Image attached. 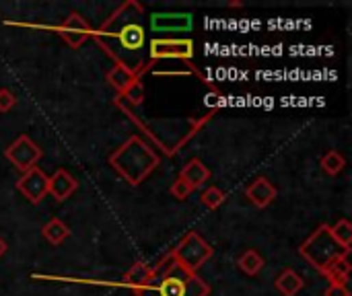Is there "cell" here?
Masks as SVG:
<instances>
[{
    "mask_svg": "<svg viewBox=\"0 0 352 296\" xmlns=\"http://www.w3.org/2000/svg\"><path fill=\"white\" fill-rule=\"evenodd\" d=\"M91 38L116 62V66L140 77L151 68L147 60L144 5L136 0L122 3L97 29H93Z\"/></svg>",
    "mask_w": 352,
    "mask_h": 296,
    "instance_id": "1",
    "label": "cell"
},
{
    "mask_svg": "<svg viewBox=\"0 0 352 296\" xmlns=\"http://www.w3.org/2000/svg\"><path fill=\"white\" fill-rule=\"evenodd\" d=\"M136 296H210V286L198 275L184 269L171 253L153 265V280Z\"/></svg>",
    "mask_w": 352,
    "mask_h": 296,
    "instance_id": "2",
    "label": "cell"
},
{
    "mask_svg": "<svg viewBox=\"0 0 352 296\" xmlns=\"http://www.w3.org/2000/svg\"><path fill=\"white\" fill-rule=\"evenodd\" d=\"M159 154L140 136H130L110 154L112 169L130 185H140L159 167Z\"/></svg>",
    "mask_w": 352,
    "mask_h": 296,
    "instance_id": "3",
    "label": "cell"
},
{
    "mask_svg": "<svg viewBox=\"0 0 352 296\" xmlns=\"http://www.w3.org/2000/svg\"><path fill=\"white\" fill-rule=\"evenodd\" d=\"M299 255L315 267L319 273L338 257L350 255V249H344L336 243V239L329 232V224H319L299 247Z\"/></svg>",
    "mask_w": 352,
    "mask_h": 296,
    "instance_id": "4",
    "label": "cell"
},
{
    "mask_svg": "<svg viewBox=\"0 0 352 296\" xmlns=\"http://www.w3.org/2000/svg\"><path fill=\"white\" fill-rule=\"evenodd\" d=\"M214 255V249L210 247L208 241H204L198 232L190 230L173 249H171V257L188 271L196 273L210 257Z\"/></svg>",
    "mask_w": 352,
    "mask_h": 296,
    "instance_id": "5",
    "label": "cell"
},
{
    "mask_svg": "<svg viewBox=\"0 0 352 296\" xmlns=\"http://www.w3.org/2000/svg\"><path fill=\"white\" fill-rule=\"evenodd\" d=\"M5 157H7V161H9L17 171L25 173V171L38 167V163H40L42 157H44V150L34 142L32 136L21 134V136H17V138L5 148Z\"/></svg>",
    "mask_w": 352,
    "mask_h": 296,
    "instance_id": "6",
    "label": "cell"
},
{
    "mask_svg": "<svg viewBox=\"0 0 352 296\" xmlns=\"http://www.w3.org/2000/svg\"><path fill=\"white\" fill-rule=\"evenodd\" d=\"M149 58L155 60H186L194 58V42L190 38H153Z\"/></svg>",
    "mask_w": 352,
    "mask_h": 296,
    "instance_id": "7",
    "label": "cell"
},
{
    "mask_svg": "<svg viewBox=\"0 0 352 296\" xmlns=\"http://www.w3.org/2000/svg\"><path fill=\"white\" fill-rule=\"evenodd\" d=\"M149 23L151 31L161 38L169 33H190L194 27V17L190 13H153Z\"/></svg>",
    "mask_w": 352,
    "mask_h": 296,
    "instance_id": "8",
    "label": "cell"
},
{
    "mask_svg": "<svg viewBox=\"0 0 352 296\" xmlns=\"http://www.w3.org/2000/svg\"><path fill=\"white\" fill-rule=\"evenodd\" d=\"M56 33L73 48L79 50L91 36H93V27L89 25V21L81 15V13H71L66 17V21L62 25L56 27Z\"/></svg>",
    "mask_w": 352,
    "mask_h": 296,
    "instance_id": "9",
    "label": "cell"
},
{
    "mask_svg": "<svg viewBox=\"0 0 352 296\" xmlns=\"http://www.w3.org/2000/svg\"><path fill=\"white\" fill-rule=\"evenodd\" d=\"M48 181H50V177L40 167H34V169L21 173L15 187L19 193H23V198H27V202L40 204L48 196Z\"/></svg>",
    "mask_w": 352,
    "mask_h": 296,
    "instance_id": "10",
    "label": "cell"
},
{
    "mask_svg": "<svg viewBox=\"0 0 352 296\" xmlns=\"http://www.w3.org/2000/svg\"><path fill=\"white\" fill-rule=\"evenodd\" d=\"M245 196L247 200L255 206V208H268L276 196H278V189L276 185L268 179V177H255L247 187H245Z\"/></svg>",
    "mask_w": 352,
    "mask_h": 296,
    "instance_id": "11",
    "label": "cell"
},
{
    "mask_svg": "<svg viewBox=\"0 0 352 296\" xmlns=\"http://www.w3.org/2000/svg\"><path fill=\"white\" fill-rule=\"evenodd\" d=\"M77 189H79V181H77L66 169H58L54 175H50L48 193H50L56 202H66Z\"/></svg>",
    "mask_w": 352,
    "mask_h": 296,
    "instance_id": "12",
    "label": "cell"
},
{
    "mask_svg": "<svg viewBox=\"0 0 352 296\" xmlns=\"http://www.w3.org/2000/svg\"><path fill=\"white\" fill-rule=\"evenodd\" d=\"M179 179H184L192 189L202 187L208 179H210V169L200 161V159H190L181 171H179Z\"/></svg>",
    "mask_w": 352,
    "mask_h": 296,
    "instance_id": "13",
    "label": "cell"
},
{
    "mask_svg": "<svg viewBox=\"0 0 352 296\" xmlns=\"http://www.w3.org/2000/svg\"><path fill=\"white\" fill-rule=\"evenodd\" d=\"M151 280H153V265L138 261V263H134V265L124 273L122 284L128 286V288H132V290L136 292V290L147 288V286L151 284Z\"/></svg>",
    "mask_w": 352,
    "mask_h": 296,
    "instance_id": "14",
    "label": "cell"
},
{
    "mask_svg": "<svg viewBox=\"0 0 352 296\" xmlns=\"http://www.w3.org/2000/svg\"><path fill=\"white\" fill-rule=\"evenodd\" d=\"M274 286H276V290H278L282 296H297V294L305 288V280H303L292 267H286V269H282V271L276 275Z\"/></svg>",
    "mask_w": 352,
    "mask_h": 296,
    "instance_id": "15",
    "label": "cell"
},
{
    "mask_svg": "<svg viewBox=\"0 0 352 296\" xmlns=\"http://www.w3.org/2000/svg\"><path fill=\"white\" fill-rule=\"evenodd\" d=\"M42 234H44V239H46L50 245L60 247V245L71 237V228L64 224V220H60L58 216H54V218H50V220L42 226Z\"/></svg>",
    "mask_w": 352,
    "mask_h": 296,
    "instance_id": "16",
    "label": "cell"
},
{
    "mask_svg": "<svg viewBox=\"0 0 352 296\" xmlns=\"http://www.w3.org/2000/svg\"><path fill=\"white\" fill-rule=\"evenodd\" d=\"M350 269H352V265H350L348 255H342V257H338L336 261H331L321 273L327 278L329 284H348Z\"/></svg>",
    "mask_w": 352,
    "mask_h": 296,
    "instance_id": "17",
    "label": "cell"
},
{
    "mask_svg": "<svg viewBox=\"0 0 352 296\" xmlns=\"http://www.w3.org/2000/svg\"><path fill=\"white\" fill-rule=\"evenodd\" d=\"M266 261L262 257V253L257 249H245L239 257H237V267L247 273V275H257L264 269Z\"/></svg>",
    "mask_w": 352,
    "mask_h": 296,
    "instance_id": "18",
    "label": "cell"
},
{
    "mask_svg": "<svg viewBox=\"0 0 352 296\" xmlns=\"http://www.w3.org/2000/svg\"><path fill=\"white\" fill-rule=\"evenodd\" d=\"M138 79H142L140 75H136V72H130V70H126V68H122V66H114L110 72H108V83L118 91V93H124L132 83H136Z\"/></svg>",
    "mask_w": 352,
    "mask_h": 296,
    "instance_id": "19",
    "label": "cell"
},
{
    "mask_svg": "<svg viewBox=\"0 0 352 296\" xmlns=\"http://www.w3.org/2000/svg\"><path fill=\"white\" fill-rule=\"evenodd\" d=\"M319 167L323 169V173L336 177L344 171L346 167V159L340 150H327L321 159H319Z\"/></svg>",
    "mask_w": 352,
    "mask_h": 296,
    "instance_id": "20",
    "label": "cell"
},
{
    "mask_svg": "<svg viewBox=\"0 0 352 296\" xmlns=\"http://www.w3.org/2000/svg\"><path fill=\"white\" fill-rule=\"evenodd\" d=\"M329 232H331V237L336 239V243H338L340 247L352 249V247H350V245H352V224H350L348 218H340L336 224H331V226H329Z\"/></svg>",
    "mask_w": 352,
    "mask_h": 296,
    "instance_id": "21",
    "label": "cell"
},
{
    "mask_svg": "<svg viewBox=\"0 0 352 296\" xmlns=\"http://www.w3.org/2000/svg\"><path fill=\"white\" fill-rule=\"evenodd\" d=\"M225 200H227V193L221 187H216V185H208L202 191V196H200V204L206 206L208 210H216L218 206L225 204Z\"/></svg>",
    "mask_w": 352,
    "mask_h": 296,
    "instance_id": "22",
    "label": "cell"
},
{
    "mask_svg": "<svg viewBox=\"0 0 352 296\" xmlns=\"http://www.w3.org/2000/svg\"><path fill=\"white\" fill-rule=\"evenodd\" d=\"M120 99L122 101H128L130 105H140L144 101V85H142V79H138L136 83H132L124 93H120Z\"/></svg>",
    "mask_w": 352,
    "mask_h": 296,
    "instance_id": "23",
    "label": "cell"
},
{
    "mask_svg": "<svg viewBox=\"0 0 352 296\" xmlns=\"http://www.w3.org/2000/svg\"><path fill=\"white\" fill-rule=\"evenodd\" d=\"M169 193H171V198H175V200H179V202H184V200H188V198L194 193V189H192L184 179H179V177H177V179L171 183Z\"/></svg>",
    "mask_w": 352,
    "mask_h": 296,
    "instance_id": "24",
    "label": "cell"
},
{
    "mask_svg": "<svg viewBox=\"0 0 352 296\" xmlns=\"http://www.w3.org/2000/svg\"><path fill=\"white\" fill-rule=\"evenodd\" d=\"M15 105H17V95L7 87L0 89V113H9Z\"/></svg>",
    "mask_w": 352,
    "mask_h": 296,
    "instance_id": "25",
    "label": "cell"
},
{
    "mask_svg": "<svg viewBox=\"0 0 352 296\" xmlns=\"http://www.w3.org/2000/svg\"><path fill=\"white\" fill-rule=\"evenodd\" d=\"M323 296H350V290L346 284H329L325 288Z\"/></svg>",
    "mask_w": 352,
    "mask_h": 296,
    "instance_id": "26",
    "label": "cell"
},
{
    "mask_svg": "<svg viewBox=\"0 0 352 296\" xmlns=\"http://www.w3.org/2000/svg\"><path fill=\"white\" fill-rule=\"evenodd\" d=\"M7 249H9V245H7V241L0 237V257H3L5 253H7Z\"/></svg>",
    "mask_w": 352,
    "mask_h": 296,
    "instance_id": "27",
    "label": "cell"
}]
</instances>
